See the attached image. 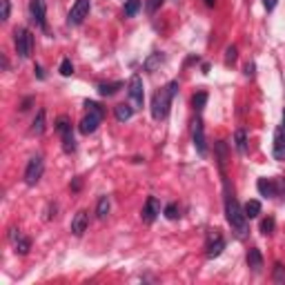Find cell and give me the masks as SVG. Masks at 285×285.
<instances>
[{
	"label": "cell",
	"mask_w": 285,
	"mask_h": 285,
	"mask_svg": "<svg viewBox=\"0 0 285 285\" xmlns=\"http://www.w3.org/2000/svg\"><path fill=\"white\" fill-rule=\"evenodd\" d=\"M176 92H178V83L172 80L167 87H163L160 92L154 94V98H151V116H154L156 121H163L169 114V103L176 96Z\"/></svg>",
	"instance_id": "cell-1"
},
{
	"label": "cell",
	"mask_w": 285,
	"mask_h": 285,
	"mask_svg": "<svg viewBox=\"0 0 285 285\" xmlns=\"http://www.w3.org/2000/svg\"><path fill=\"white\" fill-rule=\"evenodd\" d=\"M225 214H227V223H230L232 230L236 232V236H239V239H243V236L248 234V216H245L243 207L239 205V201H236L234 196H227V201H225Z\"/></svg>",
	"instance_id": "cell-2"
},
{
	"label": "cell",
	"mask_w": 285,
	"mask_h": 285,
	"mask_svg": "<svg viewBox=\"0 0 285 285\" xmlns=\"http://www.w3.org/2000/svg\"><path fill=\"white\" fill-rule=\"evenodd\" d=\"M85 107H87V116L80 121V132H83L85 136H89V134H94V132L98 130V125H101V121H103V107L98 105V103H94V101H87L85 103Z\"/></svg>",
	"instance_id": "cell-3"
},
{
	"label": "cell",
	"mask_w": 285,
	"mask_h": 285,
	"mask_svg": "<svg viewBox=\"0 0 285 285\" xmlns=\"http://www.w3.org/2000/svg\"><path fill=\"white\" fill-rule=\"evenodd\" d=\"M16 54L20 58H29L31 56V49H34V36H31L29 29H16Z\"/></svg>",
	"instance_id": "cell-4"
},
{
	"label": "cell",
	"mask_w": 285,
	"mask_h": 285,
	"mask_svg": "<svg viewBox=\"0 0 285 285\" xmlns=\"http://www.w3.org/2000/svg\"><path fill=\"white\" fill-rule=\"evenodd\" d=\"M127 94H130V98H132V107L134 109L142 107V101H145V87H142V78L139 74L132 76L130 85H127Z\"/></svg>",
	"instance_id": "cell-5"
},
{
	"label": "cell",
	"mask_w": 285,
	"mask_h": 285,
	"mask_svg": "<svg viewBox=\"0 0 285 285\" xmlns=\"http://www.w3.org/2000/svg\"><path fill=\"white\" fill-rule=\"evenodd\" d=\"M56 130H58L60 136H63V149L67 151V154H71V151L76 149V141H74V134H71V125H69L67 118L60 116L58 123H56Z\"/></svg>",
	"instance_id": "cell-6"
},
{
	"label": "cell",
	"mask_w": 285,
	"mask_h": 285,
	"mask_svg": "<svg viewBox=\"0 0 285 285\" xmlns=\"http://www.w3.org/2000/svg\"><path fill=\"white\" fill-rule=\"evenodd\" d=\"M42 169H45V163H42V156H34V158L27 163L25 169V183L27 185H36L42 176Z\"/></svg>",
	"instance_id": "cell-7"
},
{
	"label": "cell",
	"mask_w": 285,
	"mask_h": 285,
	"mask_svg": "<svg viewBox=\"0 0 285 285\" xmlns=\"http://www.w3.org/2000/svg\"><path fill=\"white\" fill-rule=\"evenodd\" d=\"M87 13H89V0H76L67 16V22L69 25H80L87 18Z\"/></svg>",
	"instance_id": "cell-8"
},
{
	"label": "cell",
	"mask_w": 285,
	"mask_h": 285,
	"mask_svg": "<svg viewBox=\"0 0 285 285\" xmlns=\"http://www.w3.org/2000/svg\"><path fill=\"white\" fill-rule=\"evenodd\" d=\"M29 11H31V20L36 22V27L47 29V25H45V18H47V4H45V0H31V2H29Z\"/></svg>",
	"instance_id": "cell-9"
},
{
	"label": "cell",
	"mask_w": 285,
	"mask_h": 285,
	"mask_svg": "<svg viewBox=\"0 0 285 285\" xmlns=\"http://www.w3.org/2000/svg\"><path fill=\"white\" fill-rule=\"evenodd\" d=\"M160 214V203L156 201V196H149L142 205V221L145 223H154L156 216Z\"/></svg>",
	"instance_id": "cell-10"
},
{
	"label": "cell",
	"mask_w": 285,
	"mask_h": 285,
	"mask_svg": "<svg viewBox=\"0 0 285 285\" xmlns=\"http://www.w3.org/2000/svg\"><path fill=\"white\" fill-rule=\"evenodd\" d=\"M89 225V214L87 212H78L74 218H71V234L74 236H83L85 230Z\"/></svg>",
	"instance_id": "cell-11"
},
{
	"label": "cell",
	"mask_w": 285,
	"mask_h": 285,
	"mask_svg": "<svg viewBox=\"0 0 285 285\" xmlns=\"http://www.w3.org/2000/svg\"><path fill=\"white\" fill-rule=\"evenodd\" d=\"M194 147L201 156L207 154V145H205V130H203V123L196 121L194 123Z\"/></svg>",
	"instance_id": "cell-12"
},
{
	"label": "cell",
	"mask_w": 285,
	"mask_h": 285,
	"mask_svg": "<svg viewBox=\"0 0 285 285\" xmlns=\"http://www.w3.org/2000/svg\"><path fill=\"white\" fill-rule=\"evenodd\" d=\"M223 250H225V241H223V236L214 234L210 239V243H207V259H216V256H221Z\"/></svg>",
	"instance_id": "cell-13"
},
{
	"label": "cell",
	"mask_w": 285,
	"mask_h": 285,
	"mask_svg": "<svg viewBox=\"0 0 285 285\" xmlns=\"http://www.w3.org/2000/svg\"><path fill=\"white\" fill-rule=\"evenodd\" d=\"M256 187H259L261 196H268V198L277 196V192H279V189H277V180H272V178H259Z\"/></svg>",
	"instance_id": "cell-14"
},
{
	"label": "cell",
	"mask_w": 285,
	"mask_h": 285,
	"mask_svg": "<svg viewBox=\"0 0 285 285\" xmlns=\"http://www.w3.org/2000/svg\"><path fill=\"white\" fill-rule=\"evenodd\" d=\"M274 156L277 160H285V130L279 127L277 134H274Z\"/></svg>",
	"instance_id": "cell-15"
},
{
	"label": "cell",
	"mask_w": 285,
	"mask_h": 285,
	"mask_svg": "<svg viewBox=\"0 0 285 285\" xmlns=\"http://www.w3.org/2000/svg\"><path fill=\"white\" fill-rule=\"evenodd\" d=\"M248 265L252 272H261V270H263V256H261V252L256 248H252L248 252Z\"/></svg>",
	"instance_id": "cell-16"
},
{
	"label": "cell",
	"mask_w": 285,
	"mask_h": 285,
	"mask_svg": "<svg viewBox=\"0 0 285 285\" xmlns=\"http://www.w3.org/2000/svg\"><path fill=\"white\" fill-rule=\"evenodd\" d=\"M234 147L239 149V154H248V134L243 130H236L234 134Z\"/></svg>",
	"instance_id": "cell-17"
},
{
	"label": "cell",
	"mask_w": 285,
	"mask_h": 285,
	"mask_svg": "<svg viewBox=\"0 0 285 285\" xmlns=\"http://www.w3.org/2000/svg\"><path fill=\"white\" fill-rule=\"evenodd\" d=\"M163 63H165V56L158 54V51H154V54H151L149 58L145 60V69H147V71H154L156 67H160Z\"/></svg>",
	"instance_id": "cell-18"
},
{
	"label": "cell",
	"mask_w": 285,
	"mask_h": 285,
	"mask_svg": "<svg viewBox=\"0 0 285 285\" xmlns=\"http://www.w3.org/2000/svg\"><path fill=\"white\" fill-rule=\"evenodd\" d=\"M118 89H123V83H101V85H98L101 96H114Z\"/></svg>",
	"instance_id": "cell-19"
},
{
	"label": "cell",
	"mask_w": 285,
	"mask_h": 285,
	"mask_svg": "<svg viewBox=\"0 0 285 285\" xmlns=\"http://www.w3.org/2000/svg\"><path fill=\"white\" fill-rule=\"evenodd\" d=\"M132 116H134V107H132V105H125V103H123V105L116 107V118H118L121 123L130 121Z\"/></svg>",
	"instance_id": "cell-20"
},
{
	"label": "cell",
	"mask_w": 285,
	"mask_h": 285,
	"mask_svg": "<svg viewBox=\"0 0 285 285\" xmlns=\"http://www.w3.org/2000/svg\"><path fill=\"white\" fill-rule=\"evenodd\" d=\"M34 134L36 136H40V134H45V109H40V112L36 114V118H34Z\"/></svg>",
	"instance_id": "cell-21"
},
{
	"label": "cell",
	"mask_w": 285,
	"mask_h": 285,
	"mask_svg": "<svg viewBox=\"0 0 285 285\" xmlns=\"http://www.w3.org/2000/svg\"><path fill=\"white\" fill-rule=\"evenodd\" d=\"M243 212H245V216L248 218H256L261 214V203L259 201H248L245 203V207H243Z\"/></svg>",
	"instance_id": "cell-22"
},
{
	"label": "cell",
	"mask_w": 285,
	"mask_h": 285,
	"mask_svg": "<svg viewBox=\"0 0 285 285\" xmlns=\"http://www.w3.org/2000/svg\"><path fill=\"white\" fill-rule=\"evenodd\" d=\"M13 245H16V252H18V254L25 256L27 252H29V248H31V241L27 239V236H18V239L13 241Z\"/></svg>",
	"instance_id": "cell-23"
},
{
	"label": "cell",
	"mask_w": 285,
	"mask_h": 285,
	"mask_svg": "<svg viewBox=\"0 0 285 285\" xmlns=\"http://www.w3.org/2000/svg\"><path fill=\"white\" fill-rule=\"evenodd\" d=\"M109 207H112V203H109V196H103L101 201H98V207H96V216H98V218H107V214H109Z\"/></svg>",
	"instance_id": "cell-24"
},
{
	"label": "cell",
	"mask_w": 285,
	"mask_h": 285,
	"mask_svg": "<svg viewBox=\"0 0 285 285\" xmlns=\"http://www.w3.org/2000/svg\"><path fill=\"white\" fill-rule=\"evenodd\" d=\"M192 103H194V109H196V112H201V109L205 107V103H207V94H205V92H198V94H194Z\"/></svg>",
	"instance_id": "cell-25"
},
{
	"label": "cell",
	"mask_w": 285,
	"mask_h": 285,
	"mask_svg": "<svg viewBox=\"0 0 285 285\" xmlns=\"http://www.w3.org/2000/svg\"><path fill=\"white\" fill-rule=\"evenodd\" d=\"M274 225H277V223H274V218H272V216L263 218V223H261V232H263L265 236L272 234V232H274Z\"/></svg>",
	"instance_id": "cell-26"
},
{
	"label": "cell",
	"mask_w": 285,
	"mask_h": 285,
	"mask_svg": "<svg viewBox=\"0 0 285 285\" xmlns=\"http://www.w3.org/2000/svg\"><path fill=\"white\" fill-rule=\"evenodd\" d=\"M141 9V0H130V2L125 4V16H136Z\"/></svg>",
	"instance_id": "cell-27"
},
{
	"label": "cell",
	"mask_w": 285,
	"mask_h": 285,
	"mask_svg": "<svg viewBox=\"0 0 285 285\" xmlns=\"http://www.w3.org/2000/svg\"><path fill=\"white\" fill-rule=\"evenodd\" d=\"M236 56H239L236 47H234V45L227 47V49H225V63H227V65H234V63H236Z\"/></svg>",
	"instance_id": "cell-28"
},
{
	"label": "cell",
	"mask_w": 285,
	"mask_h": 285,
	"mask_svg": "<svg viewBox=\"0 0 285 285\" xmlns=\"http://www.w3.org/2000/svg\"><path fill=\"white\" fill-rule=\"evenodd\" d=\"M160 4H163V0H145V9L147 13H156L160 9Z\"/></svg>",
	"instance_id": "cell-29"
},
{
	"label": "cell",
	"mask_w": 285,
	"mask_h": 285,
	"mask_svg": "<svg viewBox=\"0 0 285 285\" xmlns=\"http://www.w3.org/2000/svg\"><path fill=\"white\" fill-rule=\"evenodd\" d=\"M165 216H167L169 221H176V218H178V207H176V203H169V205L165 207Z\"/></svg>",
	"instance_id": "cell-30"
},
{
	"label": "cell",
	"mask_w": 285,
	"mask_h": 285,
	"mask_svg": "<svg viewBox=\"0 0 285 285\" xmlns=\"http://www.w3.org/2000/svg\"><path fill=\"white\" fill-rule=\"evenodd\" d=\"M274 281H277V283H283L285 281V268H283L281 263L274 265Z\"/></svg>",
	"instance_id": "cell-31"
},
{
	"label": "cell",
	"mask_w": 285,
	"mask_h": 285,
	"mask_svg": "<svg viewBox=\"0 0 285 285\" xmlns=\"http://www.w3.org/2000/svg\"><path fill=\"white\" fill-rule=\"evenodd\" d=\"M60 74H63V76H71V74H74V65H71L69 58H65L63 63H60Z\"/></svg>",
	"instance_id": "cell-32"
},
{
	"label": "cell",
	"mask_w": 285,
	"mask_h": 285,
	"mask_svg": "<svg viewBox=\"0 0 285 285\" xmlns=\"http://www.w3.org/2000/svg\"><path fill=\"white\" fill-rule=\"evenodd\" d=\"M0 9H2V11H0V18H2V20H7L9 11H11V4H9V0H0Z\"/></svg>",
	"instance_id": "cell-33"
},
{
	"label": "cell",
	"mask_w": 285,
	"mask_h": 285,
	"mask_svg": "<svg viewBox=\"0 0 285 285\" xmlns=\"http://www.w3.org/2000/svg\"><path fill=\"white\" fill-rule=\"evenodd\" d=\"M245 76H248V78H252V76H254V63H248V65H245Z\"/></svg>",
	"instance_id": "cell-34"
},
{
	"label": "cell",
	"mask_w": 285,
	"mask_h": 285,
	"mask_svg": "<svg viewBox=\"0 0 285 285\" xmlns=\"http://www.w3.org/2000/svg\"><path fill=\"white\" fill-rule=\"evenodd\" d=\"M263 4H265V9H268V11H272V9L277 7V0H263Z\"/></svg>",
	"instance_id": "cell-35"
},
{
	"label": "cell",
	"mask_w": 285,
	"mask_h": 285,
	"mask_svg": "<svg viewBox=\"0 0 285 285\" xmlns=\"http://www.w3.org/2000/svg\"><path fill=\"white\" fill-rule=\"evenodd\" d=\"M36 74H38V78H45V74H42V69L38 67V65H36Z\"/></svg>",
	"instance_id": "cell-36"
},
{
	"label": "cell",
	"mask_w": 285,
	"mask_h": 285,
	"mask_svg": "<svg viewBox=\"0 0 285 285\" xmlns=\"http://www.w3.org/2000/svg\"><path fill=\"white\" fill-rule=\"evenodd\" d=\"M205 2H207V4H210V7H214V0H205Z\"/></svg>",
	"instance_id": "cell-37"
},
{
	"label": "cell",
	"mask_w": 285,
	"mask_h": 285,
	"mask_svg": "<svg viewBox=\"0 0 285 285\" xmlns=\"http://www.w3.org/2000/svg\"><path fill=\"white\" fill-rule=\"evenodd\" d=\"M283 130H285V112H283Z\"/></svg>",
	"instance_id": "cell-38"
}]
</instances>
